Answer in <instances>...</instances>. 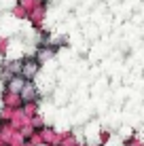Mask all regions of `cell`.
Listing matches in <instances>:
<instances>
[{"label": "cell", "mask_w": 144, "mask_h": 146, "mask_svg": "<svg viewBox=\"0 0 144 146\" xmlns=\"http://www.w3.org/2000/svg\"><path fill=\"white\" fill-rule=\"evenodd\" d=\"M38 72H40V64L34 57L32 59H21V78L23 80H30V83H32V78H36Z\"/></svg>", "instance_id": "6da1fadb"}, {"label": "cell", "mask_w": 144, "mask_h": 146, "mask_svg": "<svg viewBox=\"0 0 144 146\" xmlns=\"http://www.w3.org/2000/svg\"><path fill=\"white\" fill-rule=\"evenodd\" d=\"M26 83H28V80H23L21 76H13V78L7 83V93L19 95V93H21V89L26 87Z\"/></svg>", "instance_id": "7a4b0ae2"}, {"label": "cell", "mask_w": 144, "mask_h": 146, "mask_svg": "<svg viewBox=\"0 0 144 146\" xmlns=\"http://www.w3.org/2000/svg\"><path fill=\"white\" fill-rule=\"evenodd\" d=\"M53 55H55V49L53 47H38V51H36V62L38 64H47V62H51L53 59Z\"/></svg>", "instance_id": "3957f363"}]
</instances>
